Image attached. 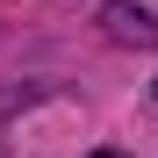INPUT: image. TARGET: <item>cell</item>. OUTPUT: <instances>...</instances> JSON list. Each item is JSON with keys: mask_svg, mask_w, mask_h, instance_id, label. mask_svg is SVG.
Wrapping results in <instances>:
<instances>
[{"mask_svg": "<svg viewBox=\"0 0 158 158\" xmlns=\"http://www.w3.org/2000/svg\"><path fill=\"white\" fill-rule=\"evenodd\" d=\"M151 94H158V79H151Z\"/></svg>", "mask_w": 158, "mask_h": 158, "instance_id": "obj_3", "label": "cell"}, {"mask_svg": "<svg viewBox=\"0 0 158 158\" xmlns=\"http://www.w3.org/2000/svg\"><path fill=\"white\" fill-rule=\"evenodd\" d=\"M86 158H129V151H86Z\"/></svg>", "mask_w": 158, "mask_h": 158, "instance_id": "obj_2", "label": "cell"}, {"mask_svg": "<svg viewBox=\"0 0 158 158\" xmlns=\"http://www.w3.org/2000/svg\"><path fill=\"white\" fill-rule=\"evenodd\" d=\"M101 36L122 50H158V0H101Z\"/></svg>", "mask_w": 158, "mask_h": 158, "instance_id": "obj_1", "label": "cell"}]
</instances>
